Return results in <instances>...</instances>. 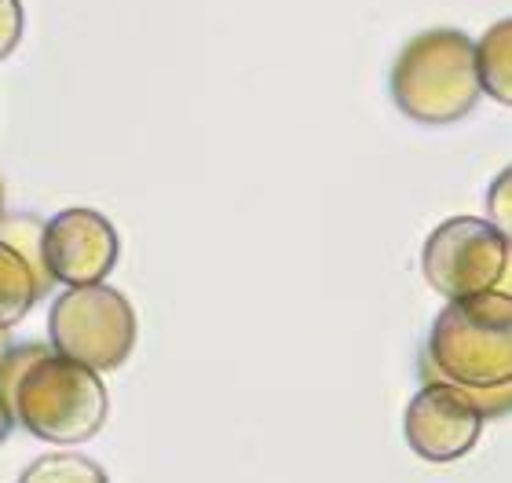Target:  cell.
Masks as SVG:
<instances>
[{
    "mask_svg": "<svg viewBox=\"0 0 512 483\" xmlns=\"http://www.w3.org/2000/svg\"><path fill=\"white\" fill-rule=\"evenodd\" d=\"M11 330H0V363H4V355H8V348H11Z\"/></svg>",
    "mask_w": 512,
    "mask_h": 483,
    "instance_id": "9a60e30c",
    "label": "cell"
},
{
    "mask_svg": "<svg viewBox=\"0 0 512 483\" xmlns=\"http://www.w3.org/2000/svg\"><path fill=\"white\" fill-rule=\"evenodd\" d=\"M472 48H476V77H480L483 96H491L494 103L509 107L512 103V19H498L480 41H472Z\"/></svg>",
    "mask_w": 512,
    "mask_h": 483,
    "instance_id": "ba28073f",
    "label": "cell"
},
{
    "mask_svg": "<svg viewBox=\"0 0 512 483\" xmlns=\"http://www.w3.org/2000/svg\"><path fill=\"white\" fill-rule=\"evenodd\" d=\"M0 216H4V180H0Z\"/></svg>",
    "mask_w": 512,
    "mask_h": 483,
    "instance_id": "2e32d148",
    "label": "cell"
},
{
    "mask_svg": "<svg viewBox=\"0 0 512 483\" xmlns=\"http://www.w3.org/2000/svg\"><path fill=\"white\" fill-rule=\"evenodd\" d=\"M421 374L461 388L512 385V297L487 290L447 301L428 326Z\"/></svg>",
    "mask_w": 512,
    "mask_h": 483,
    "instance_id": "7a4b0ae2",
    "label": "cell"
},
{
    "mask_svg": "<svg viewBox=\"0 0 512 483\" xmlns=\"http://www.w3.org/2000/svg\"><path fill=\"white\" fill-rule=\"evenodd\" d=\"M41 231H44V220L33 213H4L0 216V242L11 246L22 260H26V268L33 271V279H37V286H41V297H48L55 282L48 279V271H44Z\"/></svg>",
    "mask_w": 512,
    "mask_h": 483,
    "instance_id": "30bf717a",
    "label": "cell"
},
{
    "mask_svg": "<svg viewBox=\"0 0 512 483\" xmlns=\"http://www.w3.org/2000/svg\"><path fill=\"white\" fill-rule=\"evenodd\" d=\"M37 301H41V286L33 279V271L15 249L0 242V330L19 326Z\"/></svg>",
    "mask_w": 512,
    "mask_h": 483,
    "instance_id": "9c48e42d",
    "label": "cell"
},
{
    "mask_svg": "<svg viewBox=\"0 0 512 483\" xmlns=\"http://www.w3.org/2000/svg\"><path fill=\"white\" fill-rule=\"evenodd\" d=\"M139 322L128 297L107 282L66 286L48 312V341L59 355L107 374L136 352Z\"/></svg>",
    "mask_w": 512,
    "mask_h": 483,
    "instance_id": "277c9868",
    "label": "cell"
},
{
    "mask_svg": "<svg viewBox=\"0 0 512 483\" xmlns=\"http://www.w3.org/2000/svg\"><path fill=\"white\" fill-rule=\"evenodd\" d=\"M425 385L417 388V396L406 403L403 414V436L417 458L432 465L458 462L480 443L483 414L469 399L461 385H450L443 377L421 374Z\"/></svg>",
    "mask_w": 512,
    "mask_h": 483,
    "instance_id": "8992f818",
    "label": "cell"
},
{
    "mask_svg": "<svg viewBox=\"0 0 512 483\" xmlns=\"http://www.w3.org/2000/svg\"><path fill=\"white\" fill-rule=\"evenodd\" d=\"M388 96L403 118L443 129L469 118L483 88L476 77V48L465 30H421L395 52Z\"/></svg>",
    "mask_w": 512,
    "mask_h": 483,
    "instance_id": "6da1fadb",
    "label": "cell"
},
{
    "mask_svg": "<svg viewBox=\"0 0 512 483\" xmlns=\"http://www.w3.org/2000/svg\"><path fill=\"white\" fill-rule=\"evenodd\" d=\"M19 483H110V476L103 473V465L85 458V454L59 451L26 465Z\"/></svg>",
    "mask_w": 512,
    "mask_h": 483,
    "instance_id": "8fae6325",
    "label": "cell"
},
{
    "mask_svg": "<svg viewBox=\"0 0 512 483\" xmlns=\"http://www.w3.org/2000/svg\"><path fill=\"white\" fill-rule=\"evenodd\" d=\"M26 33V8L22 0H0V63L22 44Z\"/></svg>",
    "mask_w": 512,
    "mask_h": 483,
    "instance_id": "4fadbf2b",
    "label": "cell"
},
{
    "mask_svg": "<svg viewBox=\"0 0 512 483\" xmlns=\"http://www.w3.org/2000/svg\"><path fill=\"white\" fill-rule=\"evenodd\" d=\"M11 429H15V414H11V407L4 403V396H0V443L8 440Z\"/></svg>",
    "mask_w": 512,
    "mask_h": 483,
    "instance_id": "5bb4252c",
    "label": "cell"
},
{
    "mask_svg": "<svg viewBox=\"0 0 512 483\" xmlns=\"http://www.w3.org/2000/svg\"><path fill=\"white\" fill-rule=\"evenodd\" d=\"M118 257V227L92 205H70V209H59L52 220H44L41 260L48 279L59 282V286L107 282Z\"/></svg>",
    "mask_w": 512,
    "mask_h": 483,
    "instance_id": "52a82bcc",
    "label": "cell"
},
{
    "mask_svg": "<svg viewBox=\"0 0 512 483\" xmlns=\"http://www.w3.org/2000/svg\"><path fill=\"white\" fill-rule=\"evenodd\" d=\"M421 275L447 301L502 290L509 275V235L483 216H450L432 227L421 246Z\"/></svg>",
    "mask_w": 512,
    "mask_h": 483,
    "instance_id": "5b68a950",
    "label": "cell"
},
{
    "mask_svg": "<svg viewBox=\"0 0 512 483\" xmlns=\"http://www.w3.org/2000/svg\"><path fill=\"white\" fill-rule=\"evenodd\" d=\"M15 425L44 443L74 447L96 440L110 418V392L103 377L48 348L19 377L11 396Z\"/></svg>",
    "mask_w": 512,
    "mask_h": 483,
    "instance_id": "3957f363",
    "label": "cell"
},
{
    "mask_svg": "<svg viewBox=\"0 0 512 483\" xmlns=\"http://www.w3.org/2000/svg\"><path fill=\"white\" fill-rule=\"evenodd\" d=\"M487 220H491L502 235L512 238V172L502 169L494 176L491 191H487Z\"/></svg>",
    "mask_w": 512,
    "mask_h": 483,
    "instance_id": "7c38bea8",
    "label": "cell"
}]
</instances>
